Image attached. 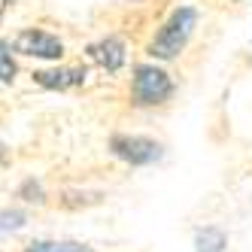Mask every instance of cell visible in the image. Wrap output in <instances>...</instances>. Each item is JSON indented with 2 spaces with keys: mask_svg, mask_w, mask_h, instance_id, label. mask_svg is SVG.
<instances>
[{
  "mask_svg": "<svg viewBox=\"0 0 252 252\" xmlns=\"http://www.w3.org/2000/svg\"><path fill=\"white\" fill-rule=\"evenodd\" d=\"M15 76H19V55H15L12 43L0 40V82H3V85H12Z\"/></svg>",
  "mask_w": 252,
  "mask_h": 252,
  "instance_id": "obj_9",
  "label": "cell"
},
{
  "mask_svg": "<svg viewBox=\"0 0 252 252\" xmlns=\"http://www.w3.org/2000/svg\"><path fill=\"white\" fill-rule=\"evenodd\" d=\"M210 6H240V3H246V0H207Z\"/></svg>",
  "mask_w": 252,
  "mask_h": 252,
  "instance_id": "obj_12",
  "label": "cell"
},
{
  "mask_svg": "<svg viewBox=\"0 0 252 252\" xmlns=\"http://www.w3.org/2000/svg\"><path fill=\"white\" fill-rule=\"evenodd\" d=\"M3 164H9V149L0 143V167H3Z\"/></svg>",
  "mask_w": 252,
  "mask_h": 252,
  "instance_id": "obj_13",
  "label": "cell"
},
{
  "mask_svg": "<svg viewBox=\"0 0 252 252\" xmlns=\"http://www.w3.org/2000/svg\"><path fill=\"white\" fill-rule=\"evenodd\" d=\"M197 28H201V6L197 3H176L170 12L155 25L152 37L146 40V58L161 61V64H173L189 52Z\"/></svg>",
  "mask_w": 252,
  "mask_h": 252,
  "instance_id": "obj_1",
  "label": "cell"
},
{
  "mask_svg": "<svg viewBox=\"0 0 252 252\" xmlns=\"http://www.w3.org/2000/svg\"><path fill=\"white\" fill-rule=\"evenodd\" d=\"M15 194H19L25 204H37V207H43V204L49 201V191L43 189L40 179H33V176H28L25 183L19 186V191H15Z\"/></svg>",
  "mask_w": 252,
  "mask_h": 252,
  "instance_id": "obj_10",
  "label": "cell"
},
{
  "mask_svg": "<svg viewBox=\"0 0 252 252\" xmlns=\"http://www.w3.org/2000/svg\"><path fill=\"white\" fill-rule=\"evenodd\" d=\"M228 249V234L219 225H204L194 231V252H225Z\"/></svg>",
  "mask_w": 252,
  "mask_h": 252,
  "instance_id": "obj_8",
  "label": "cell"
},
{
  "mask_svg": "<svg viewBox=\"0 0 252 252\" xmlns=\"http://www.w3.org/2000/svg\"><path fill=\"white\" fill-rule=\"evenodd\" d=\"M85 61H88V67L100 70L106 76H119L131 61L128 40L119 37V33H100L97 40L85 46Z\"/></svg>",
  "mask_w": 252,
  "mask_h": 252,
  "instance_id": "obj_5",
  "label": "cell"
},
{
  "mask_svg": "<svg viewBox=\"0 0 252 252\" xmlns=\"http://www.w3.org/2000/svg\"><path fill=\"white\" fill-rule=\"evenodd\" d=\"M106 149L116 161H122L125 167H152L164 158V143L149 137V134H137V131H116L106 140Z\"/></svg>",
  "mask_w": 252,
  "mask_h": 252,
  "instance_id": "obj_3",
  "label": "cell"
},
{
  "mask_svg": "<svg viewBox=\"0 0 252 252\" xmlns=\"http://www.w3.org/2000/svg\"><path fill=\"white\" fill-rule=\"evenodd\" d=\"M88 73H92V67H88V64L55 61V64H49V67L33 70L31 79H33V85L46 88V92H73V88H82L88 82Z\"/></svg>",
  "mask_w": 252,
  "mask_h": 252,
  "instance_id": "obj_6",
  "label": "cell"
},
{
  "mask_svg": "<svg viewBox=\"0 0 252 252\" xmlns=\"http://www.w3.org/2000/svg\"><path fill=\"white\" fill-rule=\"evenodd\" d=\"M12 49H15V55H19V58H33V61H46V64H55V61L67 58L64 37H58L55 31L40 28V25L22 28L12 37Z\"/></svg>",
  "mask_w": 252,
  "mask_h": 252,
  "instance_id": "obj_4",
  "label": "cell"
},
{
  "mask_svg": "<svg viewBox=\"0 0 252 252\" xmlns=\"http://www.w3.org/2000/svg\"><path fill=\"white\" fill-rule=\"evenodd\" d=\"M28 225V213L25 210H0V231H19Z\"/></svg>",
  "mask_w": 252,
  "mask_h": 252,
  "instance_id": "obj_11",
  "label": "cell"
},
{
  "mask_svg": "<svg viewBox=\"0 0 252 252\" xmlns=\"http://www.w3.org/2000/svg\"><path fill=\"white\" fill-rule=\"evenodd\" d=\"M22 252H97L94 246H88L82 240H67V237H37L28 240Z\"/></svg>",
  "mask_w": 252,
  "mask_h": 252,
  "instance_id": "obj_7",
  "label": "cell"
},
{
  "mask_svg": "<svg viewBox=\"0 0 252 252\" xmlns=\"http://www.w3.org/2000/svg\"><path fill=\"white\" fill-rule=\"evenodd\" d=\"M179 92V82L176 76L167 70V64L161 61H137L131 64V73H128V106L140 113H161L173 106Z\"/></svg>",
  "mask_w": 252,
  "mask_h": 252,
  "instance_id": "obj_2",
  "label": "cell"
}]
</instances>
